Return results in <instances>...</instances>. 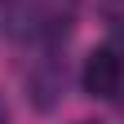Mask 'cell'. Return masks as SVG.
<instances>
[{
	"instance_id": "6da1fadb",
	"label": "cell",
	"mask_w": 124,
	"mask_h": 124,
	"mask_svg": "<svg viewBox=\"0 0 124 124\" xmlns=\"http://www.w3.org/2000/svg\"><path fill=\"white\" fill-rule=\"evenodd\" d=\"M120 84H124V67H120V58L111 49H98L84 62V93L89 98L111 102V98H120Z\"/></svg>"
},
{
	"instance_id": "7a4b0ae2",
	"label": "cell",
	"mask_w": 124,
	"mask_h": 124,
	"mask_svg": "<svg viewBox=\"0 0 124 124\" xmlns=\"http://www.w3.org/2000/svg\"><path fill=\"white\" fill-rule=\"evenodd\" d=\"M27 98H31L36 111H53L62 102V67L53 58H40L36 67L27 71Z\"/></svg>"
},
{
	"instance_id": "3957f363",
	"label": "cell",
	"mask_w": 124,
	"mask_h": 124,
	"mask_svg": "<svg viewBox=\"0 0 124 124\" xmlns=\"http://www.w3.org/2000/svg\"><path fill=\"white\" fill-rule=\"evenodd\" d=\"M0 124H9V111H5V102H0Z\"/></svg>"
}]
</instances>
